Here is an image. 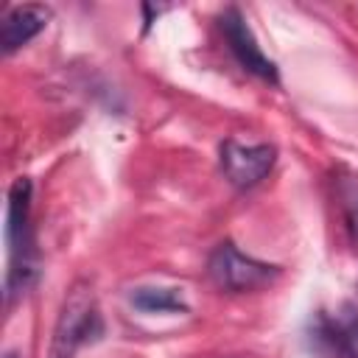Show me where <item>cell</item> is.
<instances>
[{
	"instance_id": "cell-8",
	"label": "cell",
	"mask_w": 358,
	"mask_h": 358,
	"mask_svg": "<svg viewBox=\"0 0 358 358\" xmlns=\"http://www.w3.org/2000/svg\"><path fill=\"white\" fill-rule=\"evenodd\" d=\"M129 299L137 310H145V313H187V302L176 288L143 285V288H134Z\"/></svg>"
},
{
	"instance_id": "cell-9",
	"label": "cell",
	"mask_w": 358,
	"mask_h": 358,
	"mask_svg": "<svg viewBox=\"0 0 358 358\" xmlns=\"http://www.w3.org/2000/svg\"><path fill=\"white\" fill-rule=\"evenodd\" d=\"M336 324L358 344V308H352V305H344L341 308V316L336 319Z\"/></svg>"
},
{
	"instance_id": "cell-4",
	"label": "cell",
	"mask_w": 358,
	"mask_h": 358,
	"mask_svg": "<svg viewBox=\"0 0 358 358\" xmlns=\"http://www.w3.org/2000/svg\"><path fill=\"white\" fill-rule=\"evenodd\" d=\"M218 28H221V34H224V39H227L229 53L235 56V62H238L246 73H252V76H257V78H263V81L277 84V64L260 50L257 39H255V34H252V28H249V22H246V17H243L235 6H229V8L221 11Z\"/></svg>"
},
{
	"instance_id": "cell-3",
	"label": "cell",
	"mask_w": 358,
	"mask_h": 358,
	"mask_svg": "<svg viewBox=\"0 0 358 358\" xmlns=\"http://www.w3.org/2000/svg\"><path fill=\"white\" fill-rule=\"evenodd\" d=\"M207 274L221 291L243 294V291H255V288L268 285L280 274V268L268 266L263 260H255V257L243 255L235 243L224 241L213 249V255L207 260Z\"/></svg>"
},
{
	"instance_id": "cell-2",
	"label": "cell",
	"mask_w": 358,
	"mask_h": 358,
	"mask_svg": "<svg viewBox=\"0 0 358 358\" xmlns=\"http://www.w3.org/2000/svg\"><path fill=\"white\" fill-rule=\"evenodd\" d=\"M101 336H103V319L95 294L87 282H76L62 302L48 358H76V352L84 344L98 341Z\"/></svg>"
},
{
	"instance_id": "cell-7",
	"label": "cell",
	"mask_w": 358,
	"mask_h": 358,
	"mask_svg": "<svg viewBox=\"0 0 358 358\" xmlns=\"http://www.w3.org/2000/svg\"><path fill=\"white\" fill-rule=\"evenodd\" d=\"M308 344L316 358H358V344L324 313H316V319L310 322Z\"/></svg>"
},
{
	"instance_id": "cell-10",
	"label": "cell",
	"mask_w": 358,
	"mask_h": 358,
	"mask_svg": "<svg viewBox=\"0 0 358 358\" xmlns=\"http://www.w3.org/2000/svg\"><path fill=\"white\" fill-rule=\"evenodd\" d=\"M3 358H22V355H20V352H14V350H11V352H6V355H3Z\"/></svg>"
},
{
	"instance_id": "cell-6",
	"label": "cell",
	"mask_w": 358,
	"mask_h": 358,
	"mask_svg": "<svg viewBox=\"0 0 358 358\" xmlns=\"http://www.w3.org/2000/svg\"><path fill=\"white\" fill-rule=\"evenodd\" d=\"M53 11L48 6H39V3H28V6H14L6 17H3V25H0V45H3V53H14L20 50L22 45H28L36 34H42L50 22Z\"/></svg>"
},
{
	"instance_id": "cell-1",
	"label": "cell",
	"mask_w": 358,
	"mask_h": 358,
	"mask_svg": "<svg viewBox=\"0 0 358 358\" xmlns=\"http://www.w3.org/2000/svg\"><path fill=\"white\" fill-rule=\"evenodd\" d=\"M6 246H8L6 299L11 302L17 294H25L39 277V263H36L34 238H31V182L25 176H20L8 187Z\"/></svg>"
},
{
	"instance_id": "cell-5",
	"label": "cell",
	"mask_w": 358,
	"mask_h": 358,
	"mask_svg": "<svg viewBox=\"0 0 358 358\" xmlns=\"http://www.w3.org/2000/svg\"><path fill=\"white\" fill-rule=\"evenodd\" d=\"M277 151L268 143H257V145H243L238 140H224L221 151H218V162H221V173L229 185L246 190L255 187L260 179L268 176V171L274 168Z\"/></svg>"
}]
</instances>
